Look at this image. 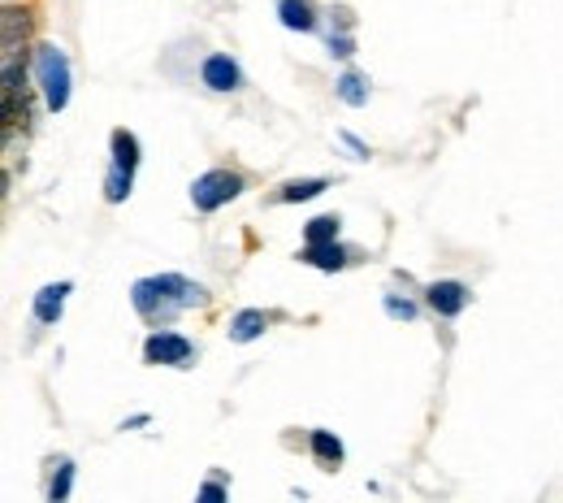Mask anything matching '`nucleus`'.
<instances>
[{"instance_id":"obj_18","label":"nucleus","mask_w":563,"mask_h":503,"mask_svg":"<svg viewBox=\"0 0 563 503\" xmlns=\"http://www.w3.org/2000/svg\"><path fill=\"white\" fill-rule=\"evenodd\" d=\"M386 312L394 317V321H412V317H416V304H412V300H394V295H386Z\"/></svg>"},{"instance_id":"obj_6","label":"nucleus","mask_w":563,"mask_h":503,"mask_svg":"<svg viewBox=\"0 0 563 503\" xmlns=\"http://www.w3.org/2000/svg\"><path fill=\"white\" fill-rule=\"evenodd\" d=\"M425 300H429V309L438 312V317H460V312L468 309V287L464 282H433V287L425 291Z\"/></svg>"},{"instance_id":"obj_15","label":"nucleus","mask_w":563,"mask_h":503,"mask_svg":"<svg viewBox=\"0 0 563 503\" xmlns=\"http://www.w3.org/2000/svg\"><path fill=\"white\" fill-rule=\"evenodd\" d=\"M131 187H135V174H131V170H117V165H109V178H104V200H109V204H121V200L131 195Z\"/></svg>"},{"instance_id":"obj_8","label":"nucleus","mask_w":563,"mask_h":503,"mask_svg":"<svg viewBox=\"0 0 563 503\" xmlns=\"http://www.w3.org/2000/svg\"><path fill=\"white\" fill-rule=\"evenodd\" d=\"M265 326H269V317H265L260 309H243L230 321V339H234V343H252V339L265 334Z\"/></svg>"},{"instance_id":"obj_3","label":"nucleus","mask_w":563,"mask_h":503,"mask_svg":"<svg viewBox=\"0 0 563 503\" xmlns=\"http://www.w3.org/2000/svg\"><path fill=\"white\" fill-rule=\"evenodd\" d=\"M238 192H243V174H234V170H209V174H199L191 182V204L199 213H217Z\"/></svg>"},{"instance_id":"obj_12","label":"nucleus","mask_w":563,"mask_h":503,"mask_svg":"<svg viewBox=\"0 0 563 503\" xmlns=\"http://www.w3.org/2000/svg\"><path fill=\"white\" fill-rule=\"evenodd\" d=\"M277 18H282L286 31H312L316 26V18H312V9L304 0H277Z\"/></svg>"},{"instance_id":"obj_5","label":"nucleus","mask_w":563,"mask_h":503,"mask_svg":"<svg viewBox=\"0 0 563 503\" xmlns=\"http://www.w3.org/2000/svg\"><path fill=\"white\" fill-rule=\"evenodd\" d=\"M199 78H204L209 92H238L243 70H238L226 53H213V57H204V65H199Z\"/></svg>"},{"instance_id":"obj_16","label":"nucleus","mask_w":563,"mask_h":503,"mask_svg":"<svg viewBox=\"0 0 563 503\" xmlns=\"http://www.w3.org/2000/svg\"><path fill=\"white\" fill-rule=\"evenodd\" d=\"M70 486H74V465H70V460H61V465H57V478H53V486H48V503L70 499Z\"/></svg>"},{"instance_id":"obj_10","label":"nucleus","mask_w":563,"mask_h":503,"mask_svg":"<svg viewBox=\"0 0 563 503\" xmlns=\"http://www.w3.org/2000/svg\"><path fill=\"white\" fill-rule=\"evenodd\" d=\"M109 148H113V165H117V170H131V174H135L139 139L131 135V131H113V135H109Z\"/></svg>"},{"instance_id":"obj_7","label":"nucleus","mask_w":563,"mask_h":503,"mask_svg":"<svg viewBox=\"0 0 563 503\" xmlns=\"http://www.w3.org/2000/svg\"><path fill=\"white\" fill-rule=\"evenodd\" d=\"M65 295H70V282H48V287L35 295V321L39 326H53L65 309Z\"/></svg>"},{"instance_id":"obj_14","label":"nucleus","mask_w":563,"mask_h":503,"mask_svg":"<svg viewBox=\"0 0 563 503\" xmlns=\"http://www.w3.org/2000/svg\"><path fill=\"white\" fill-rule=\"evenodd\" d=\"M330 187L325 178H304V182H286L282 192H277V204H299V200H312V195H321Z\"/></svg>"},{"instance_id":"obj_11","label":"nucleus","mask_w":563,"mask_h":503,"mask_svg":"<svg viewBox=\"0 0 563 503\" xmlns=\"http://www.w3.org/2000/svg\"><path fill=\"white\" fill-rule=\"evenodd\" d=\"M308 443H312V456L321 460L325 468H334V465H343V443L334 439L330 429H312L308 434Z\"/></svg>"},{"instance_id":"obj_19","label":"nucleus","mask_w":563,"mask_h":503,"mask_svg":"<svg viewBox=\"0 0 563 503\" xmlns=\"http://www.w3.org/2000/svg\"><path fill=\"white\" fill-rule=\"evenodd\" d=\"M330 53L334 57H351V53H355V44H351L347 31H343V35H330Z\"/></svg>"},{"instance_id":"obj_9","label":"nucleus","mask_w":563,"mask_h":503,"mask_svg":"<svg viewBox=\"0 0 563 503\" xmlns=\"http://www.w3.org/2000/svg\"><path fill=\"white\" fill-rule=\"evenodd\" d=\"M299 261H308L316 270H343V265H347V252L338 248V243H308Z\"/></svg>"},{"instance_id":"obj_20","label":"nucleus","mask_w":563,"mask_h":503,"mask_svg":"<svg viewBox=\"0 0 563 503\" xmlns=\"http://www.w3.org/2000/svg\"><path fill=\"white\" fill-rule=\"evenodd\" d=\"M221 495H226V490H221V486H217V482H209V486H204V490H199V499H221Z\"/></svg>"},{"instance_id":"obj_2","label":"nucleus","mask_w":563,"mask_h":503,"mask_svg":"<svg viewBox=\"0 0 563 503\" xmlns=\"http://www.w3.org/2000/svg\"><path fill=\"white\" fill-rule=\"evenodd\" d=\"M35 74H39V87H44V104L53 113H61L70 104L74 78H70V61H65V53H61L57 44H44L35 53Z\"/></svg>"},{"instance_id":"obj_4","label":"nucleus","mask_w":563,"mask_h":503,"mask_svg":"<svg viewBox=\"0 0 563 503\" xmlns=\"http://www.w3.org/2000/svg\"><path fill=\"white\" fill-rule=\"evenodd\" d=\"M191 339H182L174 330H152L148 334V343H143V360L148 365H170V369H187L191 365Z\"/></svg>"},{"instance_id":"obj_17","label":"nucleus","mask_w":563,"mask_h":503,"mask_svg":"<svg viewBox=\"0 0 563 503\" xmlns=\"http://www.w3.org/2000/svg\"><path fill=\"white\" fill-rule=\"evenodd\" d=\"M334 239H338V217H312L308 243H334Z\"/></svg>"},{"instance_id":"obj_1","label":"nucleus","mask_w":563,"mask_h":503,"mask_svg":"<svg viewBox=\"0 0 563 503\" xmlns=\"http://www.w3.org/2000/svg\"><path fill=\"white\" fill-rule=\"evenodd\" d=\"M131 304L143 321L152 326H165L170 317H178L182 309H199L209 304V291L187 282L182 273H156V278H139L131 287Z\"/></svg>"},{"instance_id":"obj_13","label":"nucleus","mask_w":563,"mask_h":503,"mask_svg":"<svg viewBox=\"0 0 563 503\" xmlns=\"http://www.w3.org/2000/svg\"><path fill=\"white\" fill-rule=\"evenodd\" d=\"M338 100L351 104V109H364V104H369V83H364V74L347 70V74L338 78Z\"/></svg>"}]
</instances>
